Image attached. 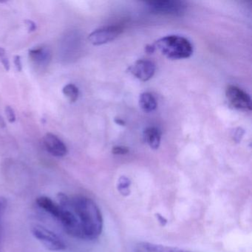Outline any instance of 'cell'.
<instances>
[{
    "label": "cell",
    "mask_w": 252,
    "mask_h": 252,
    "mask_svg": "<svg viewBox=\"0 0 252 252\" xmlns=\"http://www.w3.org/2000/svg\"><path fill=\"white\" fill-rule=\"evenodd\" d=\"M147 8L153 14L181 16L187 8V4L178 0H161L147 2Z\"/></svg>",
    "instance_id": "3"
},
{
    "label": "cell",
    "mask_w": 252,
    "mask_h": 252,
    "mask_svg": "<svg viewBox=\"0 0 252 252\" xmlns=\"http://www.w3.org/2000/svg\"><path fill=\"white\" fill-rule=\"evenodd\" d=\"M156 70L155 63L145 60L135 62L129 68V72L142 82H147L152 79L156 73Z\"/></svg>",
    "instance_id": "7"
},
{
    "label": "cell",
    "mask_w": 252,
    "mask_h": 252,
    "mask_svg": "<svg viewBox=\"0 0 252 252\" xmlns=\"http://www.w3.org/2000/svg\"><path fill=\"white\" fill-rule=\"evenodd\" d=\"M225 96L228 103L237 110L251 111L252 109V99L249 94L234 85H229L225 90Z\"/></svg>",
    "instance_id": "5"
},
{
    "label": "cell",
    "mask_w": 252,
    "mask_h": 252,
    "mask_svg": "<svg viewBox=\"0 0 252 252\" xmlns=\"http://www.w3.org/2000/svg\"><path fill=\"white\" fill-rule=\"evenodd\" d=\"M115 122H116L117 125H120V126H125V125H126V123H125L123 119H119V118H116V119H115Z\"/></svg>",
    "instance_id": "25"
},
{
    "label": "cell",
    "mask_w": 252,
    "mask_h": 252,
    "mask_svg": "<svg viewBox=\"0 0 252 252\" xmlns=\"http://www.w3.org/2000/svg\"><path fill=\"white\" fill-rule=\"evenodd\" d=\"M25 23H26V26H27L29 32H33L36 31V25L34 22L32 21V20H26Z\"/></svg>",
    "instance_id": "21"
},
{
    "label": "cell",
    "mask_w": 252,
    "mask_h": 252,
    "mask_svg": "<svg viewBox=\"0 0 252 252\" xmlns=\"http://www.w3.org/2000/svg\"><path fill=\"white\" fill-rule=\"evenodd\" d=\"M146 52L148 54H153L156 51V48H155L154 45H147L145 48Z\"/></svg>",
    "instance_id": "24"
},
{
    "label": "cell",
    "mask_w": 252,
    "mask_h": 252,
    "mask_svg": "<svg viewBox=\"0 0 252 252\" xmlns=\"http://www.w3.org/2000/svg\"><path fill=\"white\" fill-rule=\"evenodd\" d=\"M243 133H244V132H243V129L238 128L236 131L235 134H234V139L237 141H240L241 139V137L243 135Z\"/></svg>",
    "instance_id": "23"
},
{
    "label": "cell",
    "mask_w": 252,
    "mask_h": 252,
    "mask_svg": "<svg viewBox=\"0 0 252 252\" xmlns=\"http://www.w3.org/2000/svg\"><path fill=\"white\" fill-rule=\"evenodd\" d=\"M0 62L7 71L10 70V63L6 55V51L4 48L0 47Z\"/></svg>",
    "instance_id": "17"
},
{
    "label": "cell",
    "mask_w": 252,
    "mask_h": 252,
    "mask_svg": "<svg viewBox=\"0 0 252 252\" xmlns=\"http://www.w3.org/2000/svg\"><path fill=\"white\" fill-rule=\"evenodd\" d=\"M36 203L41 209H44L45 212L49 213L51 216L60 219L62 213V206L60 204L54 203L50 197L46 196H41L36 199Z\"/></svg>",
    "instance_id": "10"
},
{
    "label": "cell",
    "mask_w": 252,
    "mask_h": 252,
    "mask_svg": "<svg viewBox=\"0 0 252 252\" xmlns=\"http://www.w3.org/2000/svg\"><path fill=\"white\" fill-rule=\"evenodd\" d=\"M58 198L64 202L76 215L80 226L82 239L94 240L101 235L103 230L102 214L92 199L82 195L68 197L63 193L58 194Z\"/></svg>",
    "instance_id": "1"
},
{
    "label": "cell",
    "mask_w": 252,
    "mask_h": 252,
    "mask_svg": "<svg viewBox=\"0 0 252 252\" xmlns=\"http://www.w3.org/2000/svg\"><path fill=\"white\" fill-rule=\"evenodd\" d=\"M130 185V180L126 178V177L122 176L119 178V183H118V190H119V192L123 194V195H129V193H130V189H129Z\"/></svg>",
    "instance_id": "16"
},
{
    "label": "cell",
    "mask_w": 252,
    "mask_h": 252,
    "mask_svg": "<svg viewBox=\"0 0 252 252\" xmlns=\"http://www.w3.org/2000/svg\"><path fill=\"white\" fill-rule=\"evenodd\" d=\"M7 200L0 196V252H2L4 237V217L7 208Z\"/></svg>",
    "instance_id": "14"
},
{
    "label": "cell",
    "mask_w": 252,
    "mask_h": 252,
    "mask_svg": "<svg viewBox=\"0 0 252 252\" xmlns=\"http://www.w3.org/2000/svg\"><path fill=\"white\" fill-rule=\"evenodd\" d=\"M14 64H15L17 71H22V70H23V65H22L21 58H20V56H16V57H14Z\"/></svg>",
    "instance_id": "20"
},
{
    "label": "cell",
    "mask_w": 252,
    "mask_h": 252,
    "mask_svg": "<svg viewBox=\"0 0 252 252\" xmlns=\"http://www.w3.org/2000/svg\"><path fill=\"white\" fill-rule=\"evenodd\" d=\"M35 238L37 239L47 249L51 251H63L66 249L65 244L55 233L42 225H34L32 230Z\"/></svg>",
    "instance_id": "4"
},
{
    "label": "cell",
    "mask_w": 252,
    "mask_h": 252,
    "mask_svg": "<svg viewBox=\"0 0 252 252\" xmlns=\"http://www.w3.org/2000/svg\"><path fill=\"white\" fill-rule=\"evenodd\" d=\"M63 93L68 98L70 102H75L79 98V88L73 84H68L64 86L63 90Z\"/></svg>",
    "instance_id": "15"
},
{
    "label": "cell",
    "mask_w": 252,
    "mask_h": 252,
    "mask_svg": "<svg viewBox=\"0 0 252 252\" xmlns=\"http://www.w3.org/2000/svg\"><path fill=\"white\" fill-rule=\"evenodd\" d=\"M139 105L143 111L151 113L157 108L158 103L153 94L150 93H144L140 95Z\"/></svg>",
    "instance_id": "12"
},
{
    "label": "cell",
    "mask_w": 252,
    "mask_h": 252,
    "mask_svg": "<svg viewBox=\"0 0 252 252\" xmlns=\"http://www.w3.org/2000/svg\"><path fill=\"white\" fill-rule=\"evenodd\" d=\"M144 138L146 142L153 150L159 148L161 140V132L157 127L151 126L147 128L144 132Z\"/></svg>",
    "instance_id": "11"
},
{
    "label": "cell",
    "mask_w": 252,
    "mask_h": 252,
    "mask_svg": "<svg viewBox=\"0 0 252 252\" xmlns=\"http://www.w3.org/2000/svg\"><path fill=\"white\" fill-rule=\"evenodd\" d=\"M112 153L114 155H117V156L126 155L129 153V149L127 147H123V146H116V147H113Z\"/></svg>",
    "instance_id": "19"
},
{
    "label": "cell",
    "mask_w": 252,
    "mask_h": 252,
    "mask_svg": "<svg viewBox=\"0 0 252 252\" xmlns=\"http://www.w3.org/2000/svg\"><path fill=\"white\" fill-rule=\"evenodd\" d=\"M156 218H157L158 221L159 223L161 225H165L166 223H167V220L164 218V217L162 216L160 214H156Z\"/></svg>",
    "instance_id": "22"
},
{
    "label": "cell",
    "mask_w": 252,
    "mask_h": 252,
    "mask_svg": "<svg viewBox=\"0 0 252 252\" xmlns=\"http://www.w3.org/2000/svg\"><path fill=\"white\" fill-rule=\"evenodd\" d=\"M123 32L119 26H107L97 29L88 36V40L94 45H101L116 39Z\"/></svg>",
    "instance_id": "6"
},
{
    "label": "cell",
    "mask_w": 252,
    "mask_h": 252,
    "mask_svg": "<svg viewBox=\"0 0 252 252\" xmlns=\"http://www.w3.org/2000/svg\"><path fill=\"white\" fill-rule=\"evenodd\" d=\"M51 51L46 47H40L29 51V57L35 65L45 67L51 60Z\"/></svg>",
    "instance_id": "9"
},
{
    "label": "cell",
    "mask_w": 252,
    "mask_h": 252,
    "mask_svg": "<svg viewBox=\"0 0 252 252\" xmlns=\"http://www.w3.org/2000/svg\"><path fill=\"white\" fill-rule=\"evenodd\" d=\"M5 115H6L7 119L10 123H14L16 121V115L14 110L11 108L10 106H6L5 109Z\"/></svg>",
    "instance_id": "18"
},
{
    "label": "cell",
    "mask_w": 252,
    "mask_h": 252,
    "mask_svg": "<svg viewBox=\"0 0 252 252\" xmlns=\"http://www.w3.org/2000/svg\"><path fill=\"white\" fill-rule=\"evenodd\" d=\"M163 56L169 60H183L191 57L193 54V46L191 42L180 36H165L158 39L154 45Z\"/></svg>",
    "instance_id": "2"
},
{
    "label": "cell",
    "mask_w": 252,
    "mask_h": 252,
    "mask_svg": "<svg viewBox=\"0 0 252 252\" xmlns=\"http://www.w3.org/2000/svg\"><path fill=\"white\" fill-rule=\"evenodd\" d=\"M141 246L148 252H190L178 248L169 247L150 243H141Z\"/></svg>",
    "instance_id": "13"
},
{
    "label": "cell",
    "mask_w": 252,
    "mask_h": 252,
    "mask_svg": "<svg viewBox=\"0 0 252 252\" xmlns=\"http://www.w3.org/2000/svg\"><path fill=\"white\" fill-rule=\"evenodd\" d=\"M43 144L47 151L56 157H63L67 154L65 144L54 134H45L43 138Z\"/></svg>",
    "instance_id": "8"
}]
</instances>
